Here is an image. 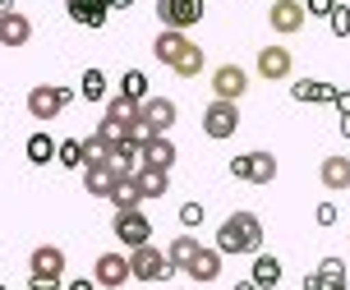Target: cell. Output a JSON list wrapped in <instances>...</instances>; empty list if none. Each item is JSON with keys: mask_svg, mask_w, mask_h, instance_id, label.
<instances>
[{"mask_svg": "<svg viewBox=\"0 0 350 290\" xmlns=\"http://www.w3.org/2000/svg\"><path fill=\"white\" fill-rule=\"evenodd\" d=\"M332 106L341 111V116H350V88H341V92H336V97H332Z\"/></svg>", "mask_w": 350, "mask_h": 290, "instance_id": "obj_41", "label": "cell"}, {"mask_svg": "<svg viewBox=\"0 0 350 290\" xmlns=\"http://www.w3.org/2000/svg\"><path fill=\"white\" fill-rule=\"evenodd\" d=\"M230 175H235V180H249V153L230 157Z\"/></svg>", "mask_w": 350, "mask_h": 290, "instance_id": "obj_38", "label": "cell"}, {"mask_svg": "<svg viewBox=\"0 0 350 290\" xmlns=\"http://www.w3.org/2000/svg\"><path fill=\"white\" fill-rule=\"evenodd\" d=\"M304 18H309V10H304L299 0H272V10H267V23H272V33H281V37L299 33Z\"/></svg>", "mask_w": 350, "mask_h": 290, "instance_id": "obj_8", "label": "cell"}, {"mask_svg": "<svg viewBox=\"0 0 350 290\" xmlns=\"http://www.w3.org/2000/svg\"><path fill=\"white\" fill-rule=\"evenodd\" d=\"M60 286V281H46V276H33V281H28V290H55Z\"/></svg>", "mask_w": 350, "mask_h": 290, "instance_id": "obj_42", "label": "cell"}, {"mask_svg": "<svg viewBox=\"0 0 350 290\" xmlns=\"http://www.w3.org/2000/svg\"><path fill=\"white\" fill-rule=\"evenodd\" d=\"M332 5L336 0H304V10H309V14H323V18L332 14Z\"/></svg>", "mask_w": 350, "mask_h": 290, "instance_id": "obj_40", "label": "cell"}, {"mask_svg": "<svg viewBox=\"0 0 350 290\" xmlns=\"http://www.w3.org/2000/svg\"><path fill=\"white\" fill-rule=\"evenodd\" d=\"M143 161H148V166H166V171H171V166H175V143L166 134H157L148 148H143Z\"/></svg>", "mask_w": 350, "mask_h": 290, "instance_id": "obj_25", "label": "cell"}, {"mask_svg": "<svg viewBox=\"0 0 350 290\" xmlns=\"http://www.w3.org/2000/svg\"><path fill=\"white\" fill-rule=\"evenodd\" d=\"M217 249L221 254H258L262 249V222L258 212H230L226 222L217 226Z\"/></svg>", "mask_w": 350, "mask_h": 290, "instance_id": "obj_1", "label": "cell"}, {"mask_svg": "<svg viewBox=\"0 0 350 290\" xmlns=\"http://www.w3.org/2000/svg\"><path fill=\"white\" fill-rule=\"evenodd\" d=\"M124 129H129V124H120V120H111V116H102V124H97V134H102L106 143H120Z\"/></svg>", "mask_w": 350, "mask_h": 290, "instance_id": "obj_36", "label": "cell"}, {"mask_svg": "<svg viewBox=\"0 0 350 290\" xmlns=\"http://www.w3.org/2000/svg\"><path fill=\"white\" fill-rule=\"evenodd\" d=\"M111 230H116V239H120L124 249H134V244H148V239H152V222L143 217L139 207H129V212H116Z\"/></svg>", "mask_w": 350, "mask_h": 290, "instance_id": "obj_6", "label": "cell"}, {"mask_svg": "<svg viewBox=\"0 0 350 290\" xmlns=\"http://www.w3.org/2000/svg\"><path fill=\"white\" fill-rule=\"evenodd\" d=\"M291 69H295V60H291V51H286V47H262V51H258V74L267 79V83L291 79Z\"/></svg>", "mask_w": 350, "mask_h": 290, "instance_id": "obj_13", "label": "cell"}, {"mask_svg": "<svg viewBox=\"0 0 350 290\" xmlns=\"http://www.w3.org/2000/svg\"><path fill=\"white\" fill-rule=\"evenodd\" d=\"M314 217H318V226H336V207H332V203H318Z\"/></svg>", "mask_w": 350, "mask_h": 290, "instance_id": "obj_39", "label": "cell"}, {"mask_svg": "<svg viewBox=\"0 0 350 290\" xmlns=\"http://www.w3.org/2000/svg\"><path fill=\"white\" fill-rule=\"evenodd\" d=\"M180 226H203V203H185L180 207Z\"/></svg>", "mask_w": 350, "mask_h": 290, "instance_id": "obj_37", "label": "cell"}, {"mask_svg": "<svg viewBox=\"0 0 350 290\" xmlns=\"http://www.w3.org/2000/svg\"><path fill=\"white\" fill-rule=\"evenodd\" d=\"M55 161L70 166V171H83V138H65L60 153H55Z\"/></svg>", "mask_w": 350, "mask_h": 290, "instance_id": "obj_29", "label": "cell"}, {"mask_svg": "<svg viewBox=\"0 0 350 290\" xmlns=\"http://www.w3.org/2000/svg\"><path fill=\"white\" fill-rule=\"evenodd\" d=\"M70 102H74V88H46V83H37L33 92H28V116H33V120H55Z\"/></svg>", "mask_w": 350, "mask_h": 290, "instance_id": "obj_3", "label": "cell"}, {"mask_svg": "<svg viewBox=\"0 0 350 290\" xmlns=\"http://www.w3.org/2000/svg\"><path fill=\"white\" fill-rule=\"evenodd\" d=\"M5 10H10V0H0V14H5Z\"/></svg>", "mask_w": 350, "mask_h": 290, "instance_id": "obj_46", "label": "cell"}, {"mask_svg": "<svg viewBox=\"0 0 350 290\" xmlns=\"http://www.w3.org/2000/svg\"><path fill=\"white\" fill-rule=\"evenodd\" d=\"M55 153H60V143H55L46 129H37V134L28 138V161H33V166H46V161H55Z\"/></svg>", "mask_w": 350, "mask_h": 290, "instance_id": "obj_22", "label": "cell"}, {"mask_svg": "<svg viewBox=\"0 0 350 290\" xmlns=\"http://www.w3.org/2000/svg\"><path fill=\"white\" fill-rule=\"evenodd\" d=\"M134 180H139L143 198H161V194L171 189V171H166V166H148V161L134 171Z\"/></svg>", "mask_w": 350, "mask_h": 290, "instance_id": "obj_19", "label": "cell"}, {"mask_svg": "<svg viewBox=\"0 0 350 290\" xmlns=\"http://www.w3.org/2000/svg\"><path fill=\"white\" fill-rule=\"evenodd\" d=\"M291 97H295V102H332L336 88L314 83V79H299V83H291Z\"/></svg>", "mask_w": 350, "mask_h": 290, "instance_id": "obj_26", "label": "cell"}, {"mask_svg": "<svg viewBox=\"0 0 350 290\" xmlns=\"http://www.w3.org/2000/svg\"><path fill=\"white\" fill-rule=\"evenodd\" d=\"M106 116H111V120H120V124H129V120H139V116H143V102H134V97L116 92V97L106 102Z\"/></svg>", "mask_w": 350, "mask_h": 290, "instance_id": "obj_27", "label": "cell"}, {"mask_svg": "<svg viewBox=\"0 0 350 290\" xmlns=\"http://www.w3.org/2000/svg\"><path fill=\"white\" fill-rule=\"evenodd\" d=\"M88 161H111V143H106L102 134H88L83 138V166Z\"/></svg>", "mask_w": 350, "mask_h": 290, "instance_id": "obj_34", "label": "cell"}, {"mask_svg": "<svg viewBox=\"0 0 350 290\" xmlns=\"http://www.w3.org/2000/svg\"><path fill=\"white\" fill-rule=\"evenodd\" d=\"M341 134H346V138H350V116H341Z\"/></svg>", "mask_w": 350, "mask_h": 290, "instance_id": "obj_45", "label": "cell"}, {"mask_svg": "<svg viewBox=\"0 0 350 290\" xmlns=\"http://www.w3.org/2000/svg\"><path fill=\"white\" fill-rule=\"evenodd\" d=\"M106 97V74L102 69H83V102H102Z\"/></svg>", "mask_w": 350, "mask_h": 290, "instance_id": "obj_33", "label": "cell"}, {"mask_svg": "<svg viewBox=\"0 0 350 290\" xmlns=\"http://www.w3.org/2000/svg\"><path fill=\"white\" fill-rule=\"evenodd\" d=\"M185 51H189V33H185V28H161V33L152 37V55H157L161 65H175Z\"/></svg>", "mask_w": 350, "mask_h": 290, "instance_id": "obj_12", "label": "cell"}, {"mask_svg": "<svg viewBox=\"0 0 350 290\" xmlns=\"http://www.w3.org/2000/svg\"><path fill=\"white\" fill-rule=\"evenodd\" d=\"M272 180H277V157L249 153V185H272Z\"/></svg>", "mask_w": 350, "mask_h": 290, "instance_id": "obj_23", "label": "cell"}, {"mask_svg": "<svg viewBox=\"0 0 350 290\" xmlns=\"http://www.w3.org/2000/svg\"><path fill=\"white\" fill-rule=\"evenodd\" d=\"M318 180H323V189H332V194L350 189V157H323Z\"/></svg>", "mask_w": 350, "mask_h": 290, "instance_id": "obj_17", "label": "cell"}, {"mask_svg": "<svg viewBox=\"0 0 350 290\" xmlns=\"http://www.w3.org/2000/svg\"><path fill=\"white\" fill-rule=\"evenodd\" d=\"M249 281H254L258 290H272L281 281V263L272 254H254V272H249Z\"/></svg>", "mask_w": 350, "mask_h": 290, "instance_id": "obj_21", "label": "cell"}, {"mask_svg": "<svg viewBox=\"0 0 350 290\" xmlns=\"http://www.w3.org/2000/svg\"><path fill=\"white\" fill-rule=\"evenodd\" d=\"M240 129V106L226 102V97H212L208 111H203V134L208 138H230Z\"/></svg>", "mask_w": 350, "mask_h": 290, "instance_id": "obj_4", "label": "cell"}, {"mask_svg": "<svg viewBox=\"0 0 350 290\" xmlns=\"http://www.w3.org/2000/svg\"><path fill=\"white\" fill-rule=\"evenodd\" d=\"M120 92H124V97H134V102H143V97H148V74H143V69H124Z\"/></svg>", "mask_w": 350, "mask_h": 290, "instance_id": "obj_30", "label": "cell"}, {"mask_svg": "<svg viewBox=\"0 0 350 290\" xmlns=\"http://www.w3.org/2000/svg\"><path fill=\"white\" fill-rule=\"evenodd\" d=\"M198 249H203V244H198V239H193V235H175L171 244H166V254H171L175 272H185V267H189V263H193V254H198Z\"/></svg>", "mask_w": 350, "mask_h": 290, "instance_id": "obj_24", "label": "cell"}, {"mask_svg": "<svg viewBox=\"0 0 350 290\" xmlns=\"http://www.w3.org/2000/svg\"><path fill=\"white\" fill-rule=\"evenodd\" d=\"M304 290H327V281H323V272H314L309 281H304Z\"/></svg>", "mask_w": 350, "mask_h": 290, "instance_id": "obj_43", "label": "cell"}, {"mask_svg": "<svg viewBox=\"0 0 350 290\" xmlns=\"http://www.w3.org/2000/svg\"><path fill=\"white\" fill-rule=\"evenodd\" d=\"M143 116H148V124H152L157 134H171L175 102H171V97H143Z\"/></svg>", "mask_w": 350, "mask_h": 290, "instance_id": "obj_18", "label": "cell"}, {"mask_svg": "<svg viewBox=\"0 0 350 290\" xmlns=\"http://www.w3.org/2000/svg\"><path fill=\"white\" fill-rule=\"evenodd\" d=\"M124 138H129L134 148H148V143L157 138V129L148 124V116H139V120H129V129H124Z\"/></svg>", "mask_w": 350, "mask_h": 290, "instance_id": "obj_32", "label": "cell"}, {"mask_svg": "<svg viewBox=\"0 0 350 290\" xmlns=\"http://www.w3.org/2000/svg\"><path fill=\"white\" fill-rule=\"evenodd\" d=\"M28 37H33V23H28V14H18L14 5L0 14V47H28Z\"/></svg>", "mask_w": 350, "mask_h": 290, "instance_id": "obj_14", "label": "cell"}, {"mask_svg": "<svg viewBox=\"0 0 350 290\" xmlns=\"http://www.w3.org/2000/svg\"><path fill=\"white\" fill-rule=\"evenodd\" d=\"M129 5H134V0H111V10H129Z\"/></svg>", "mask_w": 350, "mask_h": 290, "instance_id": "obj_44", "label": "cell"}, {"mask_svg": "<svg viewBox=\"0 0 350 290\" xmlns=\"http://www.w3.org/2000/svg\"><path fill=\"white\" fill-rule=\"evenodd\" d=\"M203 65H208V55H203V47H193L189 42V51L180 55V60H175V74H180V79H198V74H203Z\"/></svg>", "mask_w": 350, "mask_h": 290, "instance_id": "obj_28", "label": "cell"}, {"mask_svg": "<svg viewBox=\"0 0 350 290\" xmlns=\"http://www.w3.org/2000/svg\"><path fill=\"white\" fill-rule=\"evenodd\" d=\"M157 18L166 28H193L203 18V0H157Z\"/></svg>", "mask_w": 350, "mask_h": 290, "instance_id": "obj_9", "label": "cell"}, {"mask_svg": "<svg viewBox=\"0 0 350 290\" xmlns=\"http://www.w3.org/2000/svg\"><path fill=\"white\" fill-rule=\"evenodd\" d=\"M129 267H134V281H166V276H175L171 254L166 249H152V239L129 249Z\"/></svg>", "mask_w": 350, "mask_h": 290, "instance_id": "obj_2", "label": "cell"}, {"mask_svg": "<svg viewBox=\"0 0 350 290\" xmlns=\"http://www.w3.org/2000/svg\"><path fill=\"white\" fill-rule=\"evenodd\" d=\"M327 28H332V37H350V10H346V5H332Z\"/></svg>", "mask_w": 350, "mask_h": 290, "instance_id": "obj_35", "label": "cell"}, {"mask_svg": "<svg viewBox=\"0 0 350 290\" xmlns=\"http://www.w3.org/2000/svg\"><path fill=\"white\" fill-rule=\"evenodd\" d=\"M65 10H70L74 23H83V28H102L106 14H111V0H65Z\"/></svg>", "mask_w": 350, "mask_h": 290, "instance_id": "obj_16", "label": "cell"}, {"mask_svg": "<svg viewBox=\"0 0 350 290\" xmlns=\"http://www.w3.org/2000/svg\"><path fill=\"white\" fill-rule=\"evenodd\" d=\"M28 267H33V276H46V281H65V254H60L55 244H37L33 254H28Z\"/></svg>", "mask_w": 350, "mask_h": 290, "instance_id": "obj_11", "label": "cell"}, {"mask_svg": "<svg viewBox=\"0 0 350 290\" xmlns=\"http://www.w3.org/2000/svg\"><path fill=\"white\" fill-rule=\"evenodd\" d=\"M106 203L116 207V212H129V207H143L148 198H143V189H139L134 175H120V185L111 189V198H106Z\"/></svg>", "mask_w": 350, "mask_h": 290, "instance_id": "obj_20", "label": "cell"}, {"mask_svg": "<svg viewBox=\"0 0 350 290\" xmlns=\"http://www.w3.org/2000/svg\"><path fill=\"white\" fill-rule=\"evenodd\" d=\"M221 258H226V254H221L217 244H212V249H198V254H193V263L185 267V276L208 286V281H217V276H221Z\"/></svg>", "mask_w": 350, "mask_h": 290, "instance_id": "obj_15", "label": "cell"}, {"mask_svg": "<svg viewBox=\"0 0 350 290\" xmlns=\"http://www.w3.org/2000/svg\"><path fill=\"white\" fill-rule=\"evenodd\" d=\"M120 166L116 161H88L83 166V189L92 194V198H111V189L120 185Z\"/></svg>", "mask_w": 350, "mask_h": 290, "instance_id": "obj_7", "label": "cell"}, {"mask_svg": "<svg viewBox=\"0 0 350 290\" xmlns=\"http://www.w3.org/2000/svg\"><path fill=\"white\" fill-rule=\"evenodd\" d=\"M318 272H323L327 290H341V286H346V263H341V258H323V263H318Z\"/></svg>", "mask_w": 350, "mask_h": 290, "instance_id": "obj_31", "label": "cell"}, {"mask_svg": "<svg viewBox=\"0 0 350 290\" xmlns=\"http://www.w3.org/2000/svg\"><path fill=\"white\" fill-rule=\"evenodd\" d=\"M92 281L102 290H120L124 281H134V267H129V254H97V267H92Z\"/></svg>", "mask_w": 350, "mask_h": 290, "instance_id": "obj_5", "label": "cell"}, {"mask_svg": "<svg viewBox=\"0 0 350 290\" xmlns=\"http://www.w3.org/2000/svg\"><path fill=\"white\" fill-rule=\"evenodd\" d=\"M249 92V74L240 65H221L212 69V97H226V102H240Z\"/></svg>", "mask_w": 350, "mask_h": 290, "instance_id": "obj_10", "label": "cell"}]
</instances>
